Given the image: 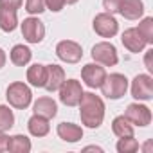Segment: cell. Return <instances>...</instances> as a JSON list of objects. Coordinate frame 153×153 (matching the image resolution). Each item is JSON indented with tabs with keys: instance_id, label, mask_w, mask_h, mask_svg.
Returning <instances> with one entry per match:
<instances>
[{
	"instance_id": "6da1fadb",
	"label": "cell",
	"mask_w": 153,
	"mask_h": 153,
	"mask_svg": "<svg viewBox=\"0 0 153 153\" xmlns=\"http://www.w3.org/2000/svg\"><path fill=\"white\" fill-rule=\"evenodd\" d=\"M79 117L87 128H99L105 121V101L94 92H83L79 103Z\"/></svg>"
},
{
	"instance_id": "7a4b0ae2",
	"label": "cell",
	"mask_w": 153,
	"mask_h": 153,
	"mask_svg": "<svg viewBox=\"0 0 153 153\" xmlns=\"http://www.w3.org/2000/svg\"><path fill=\"white\" fill-rule=\"evenodd\" d=\"M6 97H7V103H9L13 108H16V110H25V108L31 105V101H33V92H31V88H29L25 83L15 81V83H11V85L7 87Z\"/></svg>"
},
{
	"instance_id": "3957f363",
	"label": "cell",
	"mask_w": 153,
	"mask_h": 153,
	"mask_svg": "<svg viewBox=\"0 0 153 153\" xmlns=\"http://www.w3.org/2000/svg\"><path fill=\"white\" fill-rule=\"evenodd\" d=\"M99 88L106 99H121L128 90V78L119 72H114L110 76L106 74V78Z\"/></svg>"
},
{
	"instance_id": "277c9868",
	"label": "cell",
	"mask_w": 153,
	"mask_h": 153,
	"mask_svg": "<svg viewBox=\"0 0 153 153\" xmlns=\"http://www.w3.org/2000/svg\"><path fill=\"white\" fill-rule=\"evenodd\" d=\"M92 59L103 67H115L119 63L117 49L110 42H99L92 47Z\"/></svg>"
},
{
	"instance_id": "5b68a950",
	"label": "cell",
	"mask_w": 153,
	"mask_h": 153,
	"mask_svg": "<svg viewBox=\"0 0 153 153\" xmlns=\"http://www.w3.org/2000/svg\"><path fill=\"white\" fill-rule=\"evenodd\" d=\"M58 92H59V101L65 106H78L83 96V87L78 79H65Z\"/></svg>"
},
{
	"instance_id": "8992f818",
	"label": "cell",
	"mask_w": 153,
	"mask_h": 153,
	"mask_svg": "<svg viewBox=\"0 0 153 153\" xmlns=\"http://www.w3.org/2000/svg\"><path fill=\"white\" fill-rule=\"evenodd\" d=\"M131 97L137 101L153 99V78L149 74H137L131 81Z\"/></svg>"
},
{
	"instance_id": "52a82bcc",
	"label": "cell",
	"mask_w": 153,
	"mask_h": 153,
	"mask_svg": "<svg viewBox=\"0 0 153 153\" xmlns=\"http://www.w3.org/2000/svg\"><path fill=\"white\" fill-rule=\"evenodd\" d=\"M92 27H94L96 34H99L101 38H114L119 33V24H117L115 16L106 13V11L96 15L94 22H92Z\"/></svg>"
},
{
	"instance_id": "ba28073f",
	"label": "cell",
	"mask_w": 153,
	"mask_h": 153,
	"mask_svg": "<svg viewBox=\"0 0 153 153\" xmlns=\"http://www.w3.org/2000/svg\"><path fill=\"white\" fill-rule=\"evenodd\" d=\"M56 56L65 63H78L83 58V49L74 40H61L56 45Z\"/></svg>"
},
{
	"instance_id": "9c48e42d",
	"label": "cell",
	"mask_w": 153,
	"mask_h": 153,
	"mask_svg": "<svg viewBox=\"0 0 153 153\" xmlns=\"http://www.w3.org/2000/svg\"><path fill=\"white\" fill-rule=\"evenodd\" d=\"M22 36L29 43H40L45 38V25L42 20L29 16L22 22Z\"/></svg>"
},
{
	"instance_id": "30bf717a",
	"label": "cell",
	"mask_w": 153,
	"mask_h": 153,
	"mask_svg": "<svg viewBox=\"0 0 153 153\" xmlns=\"http://www.w3.org/2000/svg\"><path fill=\"white\" fill-rule=\"evenodd\" d=\"M106 78V70L99 63H87L81 68V79L88 88H99Z\"/></svg>"
},
{
	"instance_id": "8fae6325",
	"label": "cell",
	"mask_w": 153,
	"mask_h": 153,
	"mask_svg": "<svg viewBox=\"0 0 153 153\" xmlns=\"http://www.w3.org/2000/svg\"><path fill=\"white\" fill-rule=\"evenodd\" d=\"M124 117L133 124V126H148L151 123V110L146 106V105H140V103H131L126 106V112H124Z\"/></svg>"
},
{
	"instance_id": "7c38bea8",
	"label": "cell",
	"mask_w": 153,
	"mask_h": 153,
	"mask_svg": "<svg viewBox=\"0 0 153 153\" xmlns=\"http://www.w3.org/2000/svg\"><path fill=\"white\" fill-rule=\"evenodd\" d=\"M121 42H123V45H124L130 52H133V54L142 52L144 47H146V42H144V38L139 34L137 27H130V29H126V31L123 33V36H121Z\"/></svg>"
},
{
	"instance_id": "4fadbf2b",
	"label": "cell",
	"mask_w": 153,
	"mask_h": 153,
	"mask_svg": "<svg viewBox=\"0 0 153 153\" xmlns=\"http://www.w3.org/2000/svg\"><path fill=\"white\" fill-rule=\"evenodd\" d=\"M56 131H58V137L61 140L70 142V144L79 142L83 139V128L78 126V124H74V123H59Z\"/></svg>"
},
{
	"instance_id": "5bb4252c",
	"label": "cell",
	"mask_w": 153,
	"mask_h": 153,
	"mask_svg": "<svg viewBox=\"0 0 153 153\" xmlns=\"http://www.w3.org/2000/svg\"><path fill=\"white\" fill-rule=\"evenodd\" d=\"M63 81H65V70L59 65H54V63L47 65V79H45L43 88L49 90V92H56V90H59Z\"/></svg>"
},
{
	"instance_id": "9a60e30c",
	"label": "cell",
	"mask_w": 153,
	"mask_h": 153,
	"mask_svg": "<svg viewBox=\"0 0 153 153\" xmlns=\"http://www.w3.org/2000/svg\"><path fill=\"white\" fill-rule=\"evenodd\" d=\"M33 110H34L36 115H42L45 119H52L58 114V105L52 97H40V99L34 101Z\"/></svg>"
},
{
	"instance_id": "2e32d148",
	"label": "cell",
	"mask_w": 153,
	"mask_h": 153,
	"mask_svg": "<svg viewBox=\"0 0 153 153\" xmlns=\"http://www.w3.org/2000/svg\"><path fill=\"white\" fill-rule=\"evenodd\" d=\"M119 13L126 20H139L144 15V2L142 0H124Z\"/></svg>"
},
{
	"instance_id": "e0dca14e",
	"label": "cell",
	"mask_w": 153,
	"mask_h": 153,
	"mask_svg": "<svg viewBox=\"0 0 153 153\" xmlns=\"http://www.w3.org/2000/svg\"><path fill=\"white\" fill-rule=\"evenodd\" d=\"M27 128H29V133L33 137H45L49 131H51V124H49V119L42 117V115H33L29 121H27Z\"/></svg>"
},
{
	"instance_id": "ac0fdd59",
	"label": "cell",
	"mask_w": 153,
	"mask_h": 153,
	"mask_svg": "<svg viewBox=\"0 0 153 153\" xmlns=\"http://www.w3.org/2000/svg\"><path fill=\"white\" fill-rule=\"evenodd\" d=\"M45 79H47V65H42V63H34L27 68V81L29 85L33 87H43L45 85Z\"/></svg>"
},
{
	"instance_id": "d6986e66",
	"label": "cell",
	"mask_w": 153,
	"mask_h": 153,
	"mask_svg": "<svg viewBox=\"0 0 153 153\" xmlns=\"http://www.w3.org/2000/svg\"><path fill=\"white\" fill-rule=\"evenodd\" d=\"M9 58H11V63H13V65H16V67H25V65L31 61L33 52H31V49H29V47H25V45L18 43V45H15V47L11 49Z\"/></svg>"
},
{
	"instance_id": "ffe728a7",
	"label": "cell",
	"mask_w": 153,
	"mask_h": 153,
	"mask_svg": "<svg viewBox=\"0 0 153 153\" xmlns=\"http://www.w3.org/2000/svg\"><path fill=\"white\" fill-rule=\"evenodd\" d=\"M18 25V16L16 9H7V7H0V29L4 33H13Z\"/></svg>"
},
{
	"instance_id": "44dd1931",
	"label": "cell",
	"mask_w": 153,
	"mask_h": 153,
	"mask_svg": "<svg viewBox=\"0 0 153 153\" xmlns=\"http://www.w3.org/2000/svg\"><path fill=\"white\" fill-rule=\"evenodd\" d=\"M31 148H33V144H31V139L29 137H25L22 133L9 137L7 151H11V153H29Z\"/></svg>"
},
{
	"instance_id": "7402d4cb",
	"label": "cell",
	"mask_w": 153,
	"mask_h": 153,
	"mask_svg": "<svg viewBox=\"0 0 153 153\" xmlns=\"http://www.w3.org/2000/svg\"><path fill=\"white\" fill-rule=\"evenodd\" d=\"M112 131L115 137H131L133 135V124L124 117V115H117L112 121Z\"/></svg>"
},
{
	"instance_id": "603a6c76",
	"label": "cell",
	"mask_w": 153,
	"mask_h": 153,
	"mask_svg": "<svg viewBox=\"0 0 153 153\" xmlns=\"http://www.w3.org/2000/svg\"><path fill=\"white\" fill-rule=\"evenodd\" d=\"M137 31L144 38L146 45H153V18L151 16L142 18L140 24H139V27H137Z\"/></svg>"
},
{
	"instance_id": "cb8c5ba5",
	"label": "cell",
	"mask_w": 153,
	"mask_h": 153,
	"mask_svg": "<svg viewBox=\"0 0 153 153\" xmlns=\"http://www.w3.org/2000/svg\"><path fill=\"white\" fill-rule=\"evenodd\" d=\"M15 126V114L9 106L0 105V131H7Z\"/></svg>"
},
{
	"instance_id": "d4e9b609",
	"label": "cell",
	"mask_w": 153,
	"mask_h": 153,
	"mask_svg": "<svg viewBox=\"0 0 153 153\" xmlns=\"http://www.w3.org/2000/svg\"><path fill=\"white\" fill-rule=\"evenodd\" d=\"M115 148L119 153H135V151H139V142L133 139V135L131 137H121L117 140Z\"/></svg>"
},
{
	"instance_id": "484cf974",
	"label": "cell",
	"mask_w": 153,
	"mask_h": 153,
	"mask_svg": "<svg viewBox=\"0 0 153 153\" xmlns=\"http://www.w3.org/2000/svg\"><path fill=\"white\" fill-rule=\"evenodd\" d=\"M25 11L29 15H42L45 11V0H25Z\"/></svg>"
},
{
	"instance_id": "4316f807",
	"label": "cell",
	"mask_w": 153,
	"mask_h": 153,
	"mask_svg": "<svg viewBox=\"0 0 153 153\" xmlns=\"http://www.w3.org/2000/svg\"><path fill=\"white\" fill-rule=\"evenodd\" d=\"M123 2H124V0H103V7L106 9V13L114 15V13H119Z\"/></svg>"
},
{
	"instance_id": "83f0119b",
	"label": "cell",
	"mask_w": 153,
	"mask_h": 153,
	"mask_svg": "<svg viewBox=\"0 0 153 153\" xmlns=\"http://www.w3.org/2000/svg\"><path fill=\"white\" fill-rule=\"evenodd\" d=\"M65 7V0H45V9L52 13H59Z\"/></svg>"
},
{
	"instance_id": "f1b7e54d",
	"label": "cell",
	"mask_w": 153,
	"mask_h": 153,
	"mask_svg": "<svg viewBox=\"0 0 153 153\" xmlns=\"http://www.w3.org/2000/svg\"><path fill=\"white\" fill-rule=\"evenodd\" d=\"M24 4V0H0V7H7V9H20Z\"/></svg>"
},
{
	"instance_id": "f546056e",
	"label": "cell",
	"mask_w": 153,
	"mask_h": 153,
	"mask_svg": "<svg viewBox=\"0 0 153 153\" xmlns=\"http://www.w3.org/2000/svg\"><path fill=\"white\" fill-rule=\"evenodd\" d=\"M151 54H153V49H149V51H146V56H144V65H146V68H148V72H149V74L153 72V63H151Z\"/></svg>"
},
{
	"instance_id": "4dcf8cb0",
	"label": "cell",
	"mask_w": 153,
	"mask_h": 153,
	"mask_svg": "<svg viewBox=\"0 0 153 153\" xmlns=\"http://www.w3.org/2000/svg\"><path fill=\"white\" fill-rule=\"evenodd\" d=\"M7 142H9V135H6V131H0V153L7 151Z\"/></svg>"
},
{
	"instance_id": "1f68e13d",
	"label": "cell",
	"mask_w": 153,
	"mask_h": 153,
	"mask_svg": "<svg viewBox=\"0 0 153 153\" xmlns=\"http://www.w3.org/2000/svg\"><path fill=\"white\" fill-rule=\"evenodd\" d=\"M6 59H7V56H6L4 49H0V68H2V67L6 65Z\"/></svg>"
},
{
	"instance_id": "d6a6232c",
	"label": "cell",
	"mask_w": 153,
	"mask_h": 153,
	"mask_svg": "<svg viewBox=\"0 0 153 153\" xmlns=\"http://www.w3.org/2000/svg\"><path fill=\"white\" fill-rule=\"evenodd\" d=\"M83 151H103V148H99V146H87V148H83Z\"/></svg>"
},
{
	"instance_id": "836d02e7",
	"label": "cell",
	"mask_w": 153,
	"mask_h": 153,
	"mask_svg": "<svg viewBox=\"0 0 153 153\" xmlns=\"http://www.w3.org/2000/svg\"><path fill=\"white\" fill-rule=\"evenodd\" d=\"M79 0H65V4H68V6H72V4H78Z\"/></svg>"
}]
</instances>
